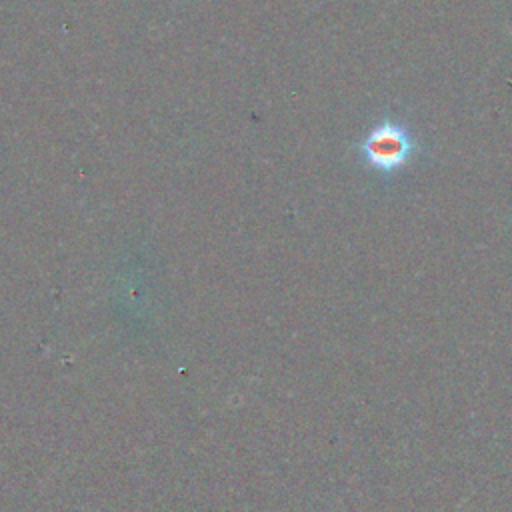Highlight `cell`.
<instances>
[{"instance_id":"1","label":"cell","mask_w":512,"mask_h":512,"mask_svg":"<svg viewBox=\"0 0 512 512\" xmlns=\"http://www.w3.org/2000/svg\"><path fill=\"white\" fill-rule=\"evenodd\" d=\"M418 150V140L404 122L384 118L376 122L360 142L362 162L378 174H394L406 168Z\"/></svg>"}]
</instances>
